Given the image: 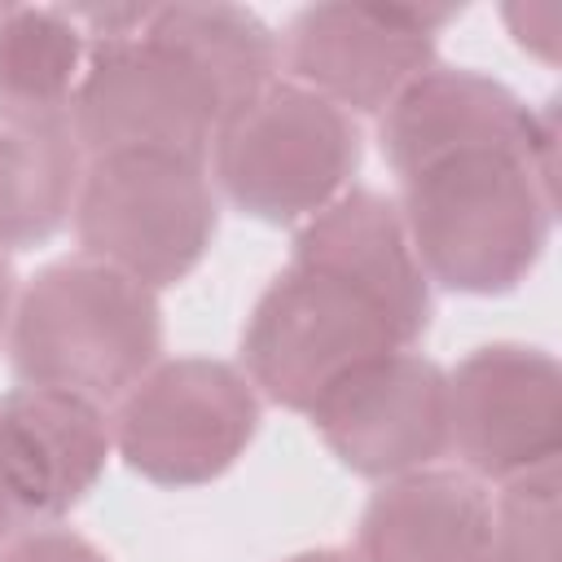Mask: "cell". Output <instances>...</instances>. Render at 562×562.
<instances>
[{"label": "cell", "instance_id": "cell-6", "mask_svg": "<svg viewBox=\"0 0 562 562\" xmlns=\"http://www.w3.org/2000/svg\"><path fill=\"white\" fill-rule=\"evenodd\" d=\"M119 457L158 487L220 479L259 430V391L211 356L158 360L110 417Z\"/></svg>", "mask_w": 562, "mask_h": 562}, {"label": "cell", "instance_id": "cell-20", "mask_svg": "<svg viewBox=\"0 0 562 562\" xmlns=\"http://www.w3.org/2000/svg\"><path fill=\"white\" fill-rule=\"evenodd\" d=\"M13 303H18V281H13V263H9V255L0 250V334L9 329Z\"/></svg>", "mask_w": 562, "mask_h": 562}, {"label": "cell", "instance_id": "cell-16", "mask_svg": "<svg viewBox=\"0 0 562 562\" xmlns=\"http://www.w3.org/2000/svg\"><path fill=\"white\" fill-rule=\"evenodd\" d=\"M145 35L180 53L224 114L281 79V35L241 4H162L149 9Z\"/></svg>", "mask_w": 562, "mask_h": 562}, {"label": "cell", "instance_id": "cell-4", "mask_svg": "<svg viewBox=\"0 0 562 562\" xmlns=\"http://www.w3.org/2000/svg\"><path fill=\"white\" fill-rule=\"evenodd\" d=\"M70 220L88 259L158 294L202 263L220 224V202L206 162L110 154L88 158Z\"/></svg>", "mask_w": 562, "mask_h": 562}, {"label": "cell", "instance_id": "cell-1", "mask_svg": "<svg viewBox=\"0 0 562 562\" xmlns=\"http://www.w3.org/2000/svg\"><path fill=\"white\" fill-rule=\"evenodd\" d=\"M400 215L430 285L505 294L540 263L553 228V158L465 149L400 180Z\"/></svg>", "mask_w": 562, "mask_h": 562}, {"label": "cell", "instance_id": "cell-8", "mask_svg": "<svg viewBox=\"0 0 562 562\" xmlns=\"http://www.w3.org/2000/svg\"><path fill=\"white\" fill-rule=\"evenodd\" d=\"M448 448L479 483H514L562 457V369L544 347L487 342L448 373Z\"/></svg>", "mask_w": 562, "mask_h": 562}, {"label": "cell", "instance_id": "cell-17", "mask_svg": "<svg viewBox=\"0 0 562 562\" xmlns=\"http://www.w3.org/2000/svg\"><path fill=\"white\" fill-rule=\"evenodd\" d=\"M88 61V40L66 9H0V105L70 110Z\"/></svg>", "mask_w": 562, "mask_h": 562}, {"label": "cell", "instance_id": "cell-7", "mask_svg": "<svg viewBox=\"0 0 562 562\" xmlns=\"http://www.w3.org/2000/svg\"><path fill=\"white\" fill-rule=\"evenodd\" d=\"M224 110L211 83L145 26L123 40L88 44L70 123L88 158L167 154L206 162Z\"/></svg>", "mask_w": 562, "mask_h": 562}, {"label": "cell", "instance_id": "cell-21", "mask_svg": "<svg viewBox=\"0 0 562 562\" xmlns=\"http://www.w3.org/2000/svg\"><path fill=\"white\" fill-rule=\"evenodd\" d=\"M18 522H22V518H18V505H13V496H9V487H4V479H0V549L9 544V536H13Z\"/></svg>", "mask_w": 562, "mask_h": 562}, {"label": "cell", "instance_id": "cell-19", "mask_svg": "<svg viewBox=\"0 0 562 562\" xmlns=\"http://www.w3.org/2000/svg\"><path fill=\"white\" fill-rule=\"evenodd\" d=\"M0 562H110L92 540L66 527H35L0 549Z\"/></svg>", "mask_w": 562, "mask_h": 562}, {"label": "cell", "instance_id": "cell-13", "mask_svg": "<svg viewBox=\"0 0 562 562\" xmlns=\"http://www.w3.org/2000/svg\"><path fill=\"white\" fill-rule=\"evenodd\" d=\"M299 263L325 268L356 290H364L413 347L435 312L430 277L408 241L400 202L378 189H347L325 211L299 224L294 255Z\"/></svg>", "mask_w": 562, "mask_h": 562}, {"label": "cell", "instance_id": "cell-9", "mask_svg": "<svg viewBox=\"0 0 562 562\" xmlns=\"http://www.w3.org/2000/svg\"><path fill=\"white\" fill-rule=\"evenodd\" d=\"M457 9L417 4H312L281 35V66L347 114H382L422 70Z\"/></svg>", "mask_w": 562, "mask_h": 562}, {"label": "cell", "instance_id": "cell-18", "mask_svg": "<svg viewBox=\"0 0 562 562\" xmlns=\"http://www.w3.org/2000/svg\"><path fill=\"white\" fill-rule=\"evenodd\" d=\"M558 465L501 483L492 505V553L487 562H558L562 492Z\"/></svg>", "mask_w": 562, "mask_h": 562}, {"label": "cell", "instance_id": "cell-2", "mask_svg": "<svg viewBox=\"0 0 562 562\" xmlns=\"http://www.w3.org/2000/svg\"><path fill=\"white\" fill-rule=\"evenodd\" d=\"M162 351L158 294L88 255L40 268L9 316V360L22 386L123 400Z\"/></svg>", "mask_w": 562, "mask_h": 562}, {"label": "cell", "instance_id": "cell-14", "mask_svg": "<svg viewBox=\"0 0 562 562\" xmlns=\"http://www.w3.org/2000/svg\"><path fill=\"white\" fill-rule=\"evenodd\" d=\"M492 496L465 470L386 479L360 518V562H487Z\"/></svg>", "mask_w": 562, "mask_h": 562}, {"label": "cell", "instance_id": "cell-22", "mask_svg": "<svg viewBox=\"0 0 562 562\" xmlns=\"http://www.w3.org/2000/svg\"><path fill=\"white\" fill-rule=\"evenodd\" d=\"M285 562H360V558L347 553V549H307V553H294Z\"/></svg>", "mask_w": 562, "mask_h": 562}, {"label": "cell", "instance_id": "cell-12", "mask_svg": "<svg viewBox=\"0 0 562 562\" xmlns=\"http://www.w3.org/2000/svg\"><path fill=\"white\" fill-rule=\"evenodd\" d=\"M110 452L114 426L105 404L53 386L0 395V479L22 522L70 514L105 474Z\"/></svg>", "mask_w": 562, "mask_h": 562}, {"label": "cell", "instance_id": "cell-5", "mask_svg": "<svg viewBox=\"0 0 562 562\" xmlns=\"http://www.w3.org/2000/svg\"><path fill=\"white\" fill-rule=\"evenodd\" d=\"M408 347L395 321L351 281L290 259L241 329V373L281 408L307 413L347 369Z\"/></svg>", "mask_w": 562, "mask_h": 562}, {"label": "cell", "instance_id": "cell-15", "mask_svg": "<svg viewBox=\"0 0 562 562\" xmlns=\"http://www.w3.org/2000/svg\"><path fill=\"white\" fill-rule=\"evenodd\" d=\"M83 167L70 110L0 105V250L48 241L75 215Z\"/></svg>", "mask_w": 562, "mask_h": 562}, {"label": "cell", "instance_id": "cell-10", "mask_svg": "<svg viewBox=\"0 0 562 562\" xmlns=\"http://www.w3.org/2000/svg\"><path fill=\"white\" fill-rule=\"evenodd\" d=\"M307 417L347 470L382 483L417 474L448 452V373L395 347L347 369Z\"/></svg>", "mask_w": 562, "mask_h": 562}, {"label": "cell", "instance_id": "cell-3", "mask_svg": "<svg viewBox=\"0 0 562 562\" xmlns=\"http://www.w3.org/2000/svg\"><path fill=\"white\" fill-rule=\"evenodd\" d=\"M211 184L263 224H303L351 189L360 127L294 79H272L228 110L211 140Z\"/></svg>", "mask_w": 562, "mask_h": 562}, {"label": "cell", "instance_id": "cell-11", "mask_svg": "<svg viewBox=\"0 0 562 562\" xmlns=\"http://www.w3.org/2000/svg\"><path fill=\"white\" fill-rule=\"evenodd\" d=\"M378 145L391 171L404 180L465 149H531L553 158L558 127L553 105L531 110L492 75L465 66H430L378 114Z\"/></svg>", "mask_w": 562, "mask_h": 562}]
</instances>
